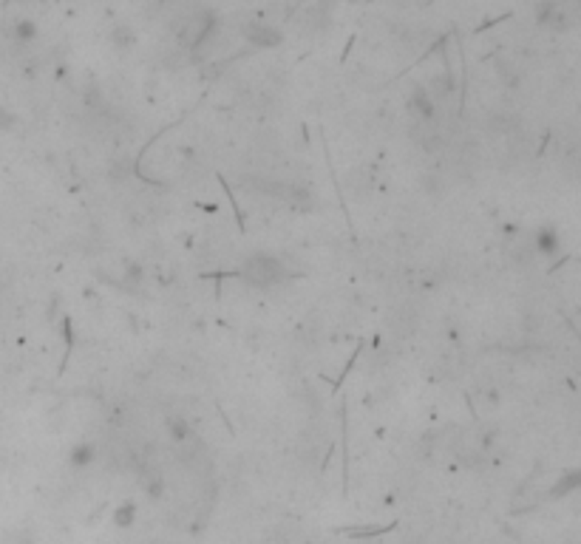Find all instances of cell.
<instances>
[{
	"mask_svg": "<svg viewBox=\"0 0 581 544\" xmlns=\"http://www.w3.org/2000/svg\"><path fill=\"white\" fill-rule=\"evenodd\" d=\"M241 278H247L256 286H272V283H281L286 278V267L272 256H252L241 267Z\"/></svg>",
	"mask_w": 581,
	"mask_h": 544,
	"instance_id": "6da1fadb",
	"label": "cell"
},
{
	"mask_svg": "<svg viewBox=\"0 0 581 544\" xmlns=\"http://www.w3.org/2000/svg\"><path fill=\"white\" fill-rule=\"evenodd\" d=\"M536 20L544 28H553V31H564V28L573 26V17L567 15V9L559 3V0H541L539 9H536Z\"/></svg>",
	"mask_w": 581,
	"mask_h": 544,
	"instance_id": "7a4b0ae2",
	"label": "cell"
},
{
	"mask_svg": "<svg viewBox=\"0 0 581 544\" xmlns=\"http://www.w3.org/2000/svg\"><path fill=\"white\" fill-rule=\"evenodd\" d=\"M241 34H244V40L256 49H275L284 40V34L270 23H249V26H244Z\"/></svg>",
	"mask_w": 581,
	"mask_h": 544,
	"instance_id": "3957f363",
	"label": "cell"
},
{
	"mask_svg": "<svg viewBox=\"0 0 581 544\" xmlns=\"http://www.w3.org/2000/svg\"><path fill=\"white\" fill-rule=\"evenodd\" d=\"M406 105H409V114H411L414 119H423V122H431L434 114H437V105H434L431 91L423 88V85H414V88H411Z\"/></svg>",
	"mask_w": 581,
	"mask_h": 544,
	"instance_id": "277c9868",
	"label": "cell"
},
{
	"mask_svg": "<svg viewBox=\"0 0 581 544\" xmlns=\"http://www.w3.org/2000/svg\"><path fill=\"white\" fill-rule=\"evenodd\" d=\"M108 38H111V46H114L117 51H131V49L136 46V31H133L128 23H117Z\"/></svg>",
	"mask_w": 581,
	"mask_h": 544,
	"instance_id": "5b68a950",
	"label": "cell"
},
{
	"mask_svg": "<svg viewBox=\"0 0 581 544\" xmlns=\"http://www.w3.org/2000/svg\"><path fill=\"white\" fill-rule=\"evenodd\" d=\"M431 91H434V97H437V99H448L454 94V74H451L448 65H445L443 74H437L431 80Z\"/></svg>",
	"mask_w": 581,
	"mask_h": 544,
	"instance_id": "8992f818",
	"label": "cell"
},
{
	"mask_svg": "<svg viewBox=\"0 0 581 544\" xmlns=\"http://www.w3.org/2000/svg\"><path fill=\"white\" fill-rule=\"evenodd\" d=\"M15 40H20V43H31L34 38H38V23L34 20H20V23H15Z\"/></svg>",
	"mask_w": 581,
	"mask_h": 544,
	"instance_id": "52a82bcc",
	"label": "cell"
},
{
	"mask_svg": "<svg viewBox=\"0 0 581 544\" xmlns=\"http://www.w3.org/2000/svg\"><path fill=\"white\" fill-rule=\"evenodd\" d=\"M536 247H539V252H544V256H550V252L559 249V236L553 230H541L536 236Z\"/></svg>",
	"mask_w": 581,
	"mask_h": 544,
	"instance_id": "ba28073f",
	"label": "cell"
},
{
	"mask_svg": "<svg viewBox=\"0 0 581 544\" xmlns=\"http://www.w3.org/2000/svg\"><path fill=\"white\" fill-rule=\"evenodd\" d=\"M167 428H170V437H173L176 443H181V440H188V434H190L188 422L181 420V417H167Z\"/></svg>",
	"mask_w": 581,
	"mask_h": 544,
	"instance_id": "9c48e42d",
	"label": "cell"
},
{
	"mask_svg": "<svg viewBox=\"0 0 581 544\" xmlns=\"http://www.w3.org/2000/svg\"><path fill=\"white\" fill-rule=\"evenodd\" d=\"M578 485H581V474H578V470H570V474H567V479H564L562 485H556V488H553V493H556V496H564V493L575 491Z\"/></svg>",
	"mask_w": 581,
	"mask_h": 544,
	"instance_id": "30bf717a",
	"label": "cell"
},
{
	"mask_svg": "<svg viewBox=\"0 0 581 544\" xmlns=\"http://www.w3.org/2000/svg\"><path fill=\"white\" fill-rule=\"evenodd\" d=\"M133 513H136V507H133L131 502L120 504V511L114 513V522H117V527H128V525L133 522Z\"/></svg>",
	"mask_w": 581,
	"mask_h": 544,
	"instance_id": "8fae6325",
	"label": "cell"
},
{
	"mask_svg": "<svg viewBox=\"0 0 581 544\" xmlns=\"http://www.w3.org/2000/svg\"><path fill=\"white\" fill-rule=\"evenodd\" d=\"M94 459V448L91 445H77L74 451H71V462L74 465H88Z\"/></svg>",
	"mask_w": 581,
	"mask_h": 544,
	"instance_id": "7c38bea8",
	"label": "cell"
},
{
	"mask_svg": "<svg viewBox=\"0 0 581 544\" xmlns=\"http://www.w3.org/2000/svg\"><path fill=\"white\" fill-rule=\"evenodd\" d=\"M0 128H15V117L6 111V108H0Z\"/></svg>",
	"mask_w": 581,
	"mask_h": 544,
	"instance_id": "4fadbf2b",
	"label": "cell"
},
{
	"mask_svg": "<svg viewBox=\"0 0 581 544\" xmlns=\"http://www.w3.org/2000/svg\"><path fill=\"white\" fill-rule=\"evenodd\" d=\"M154 3H165V0H154Z\"/></svg>",
	"mask_w": 581,
	"mask_h": 544,
	"instance_id": "5bb4252c",
	"label": "cell"
}]
</instances>
